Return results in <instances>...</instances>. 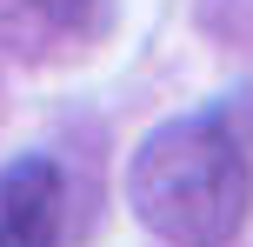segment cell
Returning a JSON list of instances; mask_svg holds the SVG:
<instances>
[{
    "instance_id": "1",
    "label": "cell",
    "mask_w": 253,
    "mask_h": 247,
    "mask_svg": "<svg viewBox=\"0 0 253 247\" xmlns=\"http://www.w3.org/2000/svg\"><path fill=\"white\" fill-rule=\"evenodd\" d=\"M126 207L167 247H227L253 214V154L233 114L160 120L126 160Z\"/></svg>"
},
{
    "instance_id": "2",
    "label": "cell",
    "mask_w": 253,
    "mask_h": 247,
    "mask_svg": "<svg viewBox=\"0 0 253 247\" xmlns=\"http://www.w3.org/2000/svg\"><path fill=\"white\" fill-rule=\"evenodd\" d=\"M67 241V174L47 154H13L0 167V247Z\"/></svg>"
},
{
    "instance_id": "3",
    "label": "cell",
    "mask_w": 253,
    "mask_h": 247,
    "mask_svg": "<svg viewBox=\"0 0 253 247\" xmlns=\"http://www.w3.org/2000/svg\"><path fill=\"white\" fill-rule=\"evenodd\" d=\"M114 27V0H0V34L20 53L93 47Z\"/></svg>"
}]
</instances>
